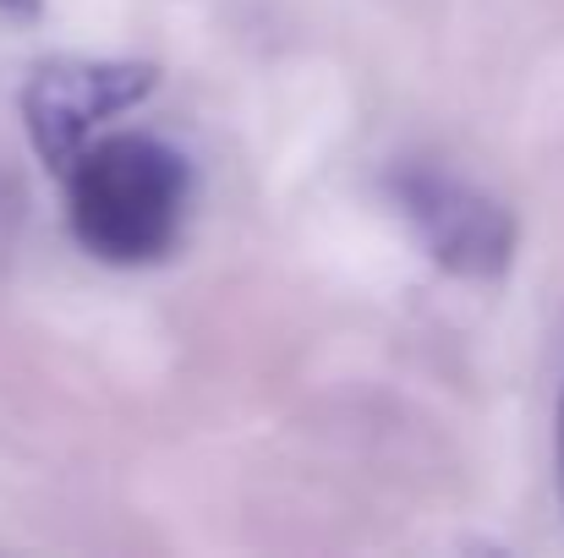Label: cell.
Returning a JSON list of instances; mask_svg holds the SVG:
<instances>
[{
  "mask_svg": "<svg viewBox=\"0 0 564 558\" xmlns=\"http://www.w3.org/2000/svg\"><path fill=\"white\" fill-rule=\"evenodd\" d=\"M66 176V219L88 258L138 269L160 263L187 219V160L149 132H110L83 143Z\"/></svg>",
  "mask_w": 564,
  "mask_h": 558,
  "instance_id": "obj_1",
  "label": "cell"
},
{
  "mask_svg": "<svg viewBox=\"0 0 564 558\" xmlns=\"http://www.w3.org/2000/svg\"><path fill=\"white\" fill-rule=\"evenodd\" d=\"M160 83L154 66L138 61H50L22 88V121L50 171H66L83 143H94V127L149 99Z\"/></svg>",
  "mask_w": 564,
  "mask_h": 558,
  "instance_id": "obj_2",
  "label": "cell"
},
{
  "mask_svg": "<svg viewBox=\"0 0 564 558\" xmlns=\"http://www.w3.org/2000/svg\"><path fill=\"white\" fill-rule=\"evenodd\" d=\"M394 203H400V214L411 219L416 241L427 247V258L438 269L466 274V280L505 274V263L516 252V219L488 192H477L471 182H460L449 171L411 165V171L394 176Z\"/></svg>",
  "mask_w": 564,
  "mask_h": 558,
  "instance_id": "obj_3",
  "label": "cell"
},
{
  "mask_svg": "<svg viewBox=\"0 0 564 558\" xmlns=\"http://www.w3.org/2000/svg\"><path fill=\"white\" fill-rule=\"evenodd\" d=\"M39 11H44V0H0V17H22V22H28V17H39Z\"/></svg>",
  "mask_w": 564,
  "mask_h": 558,
  "instance_id": "obj_4",
  "label": "cell"
}]
</instances>
